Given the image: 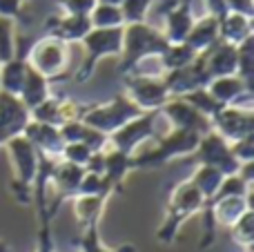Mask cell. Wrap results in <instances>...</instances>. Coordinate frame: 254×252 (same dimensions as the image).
Listing matches in <instances>:
<instances>
[{
    "instance_id": "7c38bea8",
    "label": "cell",
    "mask_w": 254,
    "mask_h": 252,
    "mask_svg": "<svg viewBox=\"0 0 254 252\" xmlns=\"http://www.w3.org/2000/svg\"><path fill=\"white\" fill-rule=\"evenodd\" d=\"M212 129L219 136H223L228 143L241 141L254 134V110L223 105L221 112L212 119Z\"/></svg>"
},
{
    "instance_id": "ba28073f",
    "label": "cell",
    "mask_w": 254,
    "mask_h": 252,
    "mask_svg": "<svg viewBox=\"0 0 254 252\" xmlns=\"http://www.w3.org/2000/svg\"><path fill=\"white\" fill-rule=\"evenodd\" d=\"M163 121L161 110L156 112H143L140 116L131 119L129 123H125L121 129H116L114 134H110V147L125 154H134L136 147L143 145L145 141H156L158 136H163L165 132L158 129Z\"/></svg>"
},
{
    "instance_id": "7a4b0ae2",
    "label": "cell",
    "mask_w": 254,
    "mask_h": 252,
    "mask_svg": "<svg viewBox=\"0 0 254 252\" xmlns=\"http://www.w3.org/2000/svg\"><path fill=\"white\" fill-rule=\"evenodd\" d=\"M203 205H205V199L203 194L194 188V183L183 181L172 190L170 201H167L165 208V219H163L161 228L156 232V239L161 244H174V239L179 237V230L185 221H188L192 214L201 212Z\"/></svg>"
},
{
    "instance_id": "83f0119b",
    "label": "cell",
    "mask_w": 254,
    "mask_h": 252,
    "mask_svg": "<svg viewBox=\"0 0 254 252\" xmlns=\"http://www.w3.org/2000/svg\"><path fill=\"white\" fill-rule=\"evenodd\" d=\"M78 246H80V252H136L134 244H125V246H119V248H105L101 241V235H98V223H89V226L83 228Z\"/></svg>"
},
{
    "instance_id": "8992f818",
    "label": "cell",
    "mask_w": 254,
    "mask_h": 252,
    "mask_svg": "<svg viewBox=\"0 0 254 252\" xmlns=\"http://www.w3.org/2000/svg\"><path fill=\"white\" fill-rule=\"evenodd\" d=\"M25 63L43 74L47 80L63 78L67 71V63H69V52H67V43L54 38V36H40L31 49L27 52Z\"/></svg>"
},
{
    "instance_id": "3957f363",
    "label": "cell",
    "mask_w": 254,
    "mask_h": 252,
    "mask_svg": "<svg viewBox=\"0 0 254 252\" xmlns=\"http://www.w3.org/2000/svg\"><path fill=\"white\" fill-rule=\"evenodd\" d=\"M201 136L188 129H176L172 127L170 132H165L163 136L156 138V145L152 150H147L145 154L134 156V170L143 168H161V165L170 163L174 159H183L190 156L196 150Z\"/></svg>"
},
{
    "instance_id": "9c48e42d",
    "label": "cell",
    "mask_w": 254,
    "mask_h": 252,
    "mask_svg": "<svg viewBox=\"0 0 254 252\" xmlns=\"http://www.w3.org/2000/svg\"><path fill=\"white\" fill-rule=\"evenodd\" d=\"M185 161L188 163H196V165H210V168L219 170L223 177L237 174L239 168H241V163L234 159L232 150H230V143L223 136H219L214 129L203 134L196 150L190 156H185Z\"/></svg>"
},
{
    "instance_id": "4dcf8cb0",
    "label": "cell",
    "mask_w": 254,
    "mask_h": 252,
    "mask_svg": "<svg viewBox=\"0 0 254 252\" xmlns=\"http://www.w3.org/2000/svg\"><path fill=\"white\" fill-rule=\"evenodd\" d=\"M16 58V34H13V20L0 16V63Z\"/></svg>"
},
{
    "instance_id": "ffe728a7",
    "label": "cell",
    "mask_w": 254,
    "mask_h": 252,
    "mask_svg": "<svg viewBox=\"0 0 254 252\" xmlns=\"http://www.w3.org/2000/svg\"><path fill=\"white\" fill-rule=\"evenodd\" d=\"M131 170H134V156L114 150V147H107L105 150V172H103V177L112 183L114 192L123 190V181Z\"/></svg>"
},
{
    "instance_id": "ab89813d",
    "label": "cell",
    "mask_w": 254,
    "mask_h": 252,
    "mask_svg": "<svg viewBox=\"0 0 254 252\" xmlns=\"http://www.w3.org/2000/svg\"><path fill=\"white\" fill-rule=\"evenodd\" d=\"M0 252H11V248H9L4 241H0Z\"/></svg>"
},
{
    "instance_id": "ac0fdd59",
    "label": "cell",
    "mask_w": 254,
    "mask_h": 252,
    "mask_svg": "<svg viewBox=\"0 0 254 252\" xmlns=\"http://www.w3.org/2000/svg\"><path fill=\"white\" fill-rule=\"evenodd\" d=\"M252 34V18L241 16V13H232L225 11L219 18V40L230 45H241L243 40H248Z\"/></svg>"
},
{
    "instance_id": "9a60e30c",
    "label": "cell",
    "mask_w": 254,
    "mask_h": 252,
    "mask_svg": "<svg viewBox=\"0 0 254 252\" xmlns=\"http://www.w3.org/2000/svg\"><path fill=\"white\" fill-rule=\"evenodd\" d=\"M201 58H203V65H205L210 80L237 74V47L234 45L216 40L210 49L201 52Z\"/></svg>"
},
{
    "instance_id": "e0dca14e",
    "label": "cell",
    "mask_w": 254,
    "mask_h": 252,
    "mask_svg": "<svg viewBox=\"0 0 254 252\" xmlns=\"http://www.w3.org/2000/svg\"><path fill=\"white\" fill-rule=\"evenodd\" d=\"M45 31L47 36H54L67 45L80 43L92 31V22H89V16H49Z\"/></svg>"
},
{
    "instance_id": "cb8c5ba5",
    "label": "cell",
    "mask_w": 254,
    "mask_h": 252,
    "mask_svg": "<svg viewBox=\"0 0 254 252\" xmlns=\"http://www.w3.org/2000/svg\"><path fill=\"white\" fill-rule=\"evenodd\" d=\"M196 56L198 54L194 52L188 43H176V45H170V47L158 56V63H161L163 74H165V71H174V69L188 67Z\"/></svg>"
},
{
    "instance_id": "5bb4252c",
    "label": "cell",
    "mask_w": 254,
    "mask_h": 252,
    "mask_svg": "<svg viewBox=\"0 0 254 252\" xmlns=\"http://www.w3.org/2000/svg\"><path fill=\"white\" fill-rule=\"evenodd\" d=\"M22 136L36 147L40 156H49V159H61L63 161V147L65 141L61 136V129L56 125L38 123V121H29L22 132Z\"/></svg>"
},
{
    "instance_id": "30bf717a",
    "label": "cell",
    "mask_w": 254,
    "mask_h": 252,
    "mask_svg": "<svg viewBox=\"0 0 254 252\" xmlns=\"http://www.w3.org/2000/svg\"><path fill=\"white\" fill-rule=\"evenodd\" d=\"M125 96L143 112H156L170 98L167 85L158 74H129L125 76Z\"/></svg>"
},
{
    "instance_id": "2e32d148",
    "label": "cell",
    "mask_w": 254,
    "mask_h": 252,
    "mask_svg": "<svg viewBox=\"0 0 254 252\" xmlns=\"http://www.w3.org/2000/svg\"><path fill=\"white\" fill-rule=\"evenodd\" d=\"M194 16L192 11V0H185V2H172V9L165 11V27H163V36L170 45L176 43H185L190 29H192Z\"/></svg>"
},
{
    "instance_id": "7402d4cb",
    "label": "cell",
    "mask_w": 254,
    "mask_h": 252,
    "mask_svg": "<svg viewBox=\"0 0 254 252\" xmlns=\"http://www.w3.org/2000/svg\"><path fill=\"white\" fill-rule=\"evenodd\" d=\"M110 194H96V196H74V214L78 219L80 226H89V223H98L103 217L105 203Z\"/></svg>"
},
{
    "instance_id": "1f68e13d",
    "label": "cell",
    "mask_w": 254,
    "mask_h": 252,
    "mask_svg": "<svg viewBox=\"0 0 254 252\" xmlns=\"http://www.w3.org/2000/svg\"><path fill=\"white\" fill-rule=\"evenodd\" d=\"M152 0H123L121 2V11H123L125 25L129 22H145V13H147Z\"/></svg>"
},
{
    "instance_id": "f35d334b",
    "label": "cell",
    "mask_w": 254,
    "mask_h": 252,
    "mask_svg": "<svg viewBox=\"0 0 254 252\" xmlns=\"http://www.w3.org/2000/svg\"><path fill=\"white\" fill-rule=\"evenodd\" d=\"M96 2H101V4H114V7H121V2H123V0H96Z\"/></svg>"
},
{
    "instance_id": "f1b7e54d",
    "label": "cell",
    "mask_w": 254,
    "mask_h": 252,
    "mask_svg": "<svg viewBox=\"0 0 254 252\" xmlns=\"http://www.w3.org/2000/svg\"><path fill=\"white\" fill-rule=\"evenodd\" d=\"M183 101H188L192 107H196L198 112H201L203 116H207V119H214L216 114L221 112V103L216 101L214 96H212L210 92H207V87H198V89H192V92H188V94H183Z\"/></svg>"
},
{
    "instance_id": "e575fe53",
    "label": "cell",
    "mask_w": 254,
    "mask_h": 252,
    "mask_svg": "<svg viewBox=\"0 0 254 252\" xmlns=\"http://www.w3.org/2000/svg\"><path fill=\"white\" fill-rule=\"evenodd\" d=\"M230 150H232L234 159L239 163H250V161H254V134L241 138V141L230 143Z\"/></svg>"
},
{
    "instance_id": "d590c367",
    "label": "cell",
    "mask_w": 254,
    "mask_h": 252,
    "mask_svg": "<svg viewBox=\"0 0 254 252\" xmlns=\"http://www.w3.org/2000/svg\"><path fill=\"white\" fill-rule=\"evenodd\" d=\"M40 228H38V244H36L34 252H54V239H52V219L43 217L38 219Z\"/></svg>"
},
{
    "instance_id": "277c9868",
    "label": "cell",
    "mask_w": 254,
    "mask_h": 252,
    "mask_svg": "<svg viewBox=\"0 0 254 252\" xmlns=\"http://www.w3.org/2000/svg\"><path fill=\"white\" fill-rule=\"evenodd\" d=\"M140 114H143L140 107H136L125 94H119V96H114L107 103L87 105L80 121L85 125H89L92 129H96V132L110 136V134H114L116 129H121L125 123H129L131 119H136Z\"/></svg>"
},
{
    "instance_id": "5b68a950",
    "label": "cell",
    "mask_w": 254,
    "mask_h": 252,
    "mask_svg": "<svg viewBox=\"0 0 254 252\" xmlns=\"http://www.w3.org/2000/svg\"><path fill=\"white\" fill-rule=\"evenodd\" d=\"M85 61L80 69L76 71V80L85 83L94 74V67L107 56H121L123 52V27H112V29H92L83 40Z\"/></svg>"
},
{
    "instance_id": "d4e9b609",
    "label": "cell",
    "mask_w": 254,
    "mask_h": 252,
    "mask_svg": "<svg viewBox=\"0 0 254 252\" xmlns=\"http://www.w3.org/2000/svg\"><path fill=\"white\" fill-rule=\"evenodd\" d=\"M190 181H192L194 188L203 194V199L210 201L212 196L216 194V190H219L221 181H223V174H221L219 170L210 168V165H198V168L194 170V174L190 177Z\"/></svg>"
},
{
    "instance_id": "d6a6232c",
    "label": "cell",
    "mask_w": 254,
    "mask_h": 252,
    "mask_svg": "<svg viewBox=\"0 0 254 252\" xmlns=\"http://www.w3.org/2000/svg\"><path fill=\"white\" fill-rule=\"evenodd\" d=\"M94 152L89 150L85 143H65V147H63V161H67V163H74V165H80V168H85L89 161V156H92Z\"/></svg>"
},
{
    "instance_id": "44dd1931",
    "label": "cell",
    "mask_w": 254,
    "mask_h": 252,
    "mask_svg": "<svg viewBox=\"0 0 254 252\" xmlns=\"http://www.w3.org/2000/svg\"><path fill=\"white\" fill-rule=\"evenodd\" d=\"M216 40H219V18L207 13V16H203L201 20H194L185 43H188L196 54H201V52H205V49H210Z\"/></svg>"
},
{
    "instance_id": "f546056e",
    "label": "cell",
    "mask_w": 254,
    "mask_h": 252,
    "mask_svg": "<svg viewBox=\"0 0 254 252\" xmlns=\"http://www.w3.org/2000/svg\"><path fill=\"white\" fill-rule=\"evenodd\" d=\"M230 232H232V239L237 241L239 246H243L248 252H252V241H254V212L252 210L243 212L241 217L230 226Z\"/></svg>"
},
{
    "instance_id": "484cf974",
    "label": "cell",
    "mask_w": 254,
    "mask_h": 252,
    "mask_svg": "<svg viewBox=\"0 0 254 252\" xmlns=\"http://www.w3.org/2000/svg\"><path fill=\"white\" fill-rule=\"evenodd\" d=\"M237 76L254 89V36L237 45Z\"/></svg>"
},
{
    "instance_id": "4fadbf2b",
    "label": "cell",
    "mask_w": 254,
    "mask_h": 252,
    "mask_svg": "<svg viewBox=\"0 0 254 252\" xmlns=\"http://www.w3.org/2000/svg\"><path fill=\"white\" fill-rule=\"evenodd\" d=\"M29 121V110L20 98L0 92V145H7L13 136H20Z\"/></svg>"
},
{
    "instance_id": "52a82bcc",
    "label": "cell",
    "mask_w": 254,
    "mask_h": 252,
    "mask_svg": "<svg viewBox=\"0 0 254 252\" xmlns=\"http://www.w3.org/2000/svg\"><path fill=\"white\" fill-rule=\"evenodd\" d=\"M7 150L11 154V163H13V192L16 199L20 203H31V186L36 179V170H38V152L36 147L27 141L25 136H13L7 143Z\"/></svg>"
},
{
    "instance_id": "836d02e7",
    "label": "cell",
    "mask_w": 254,
    "mask_h": 252,
    "mask_svg": "<svg viewBox=\"0 0 254 252\" xmlns=\"http://www.w3.org/2000/svg\"><path fill=\"white\" fill-rule=\"evenodd\" d=\"M56 2L67 16H89L96 7V0H56Z\"/></svg>"
},
{
    "instance_id": "6da1fadb",
    "label": "cell",
    "mask_w": 254,
    "mask_h": 252,
    "mask_svg": "<svg viewBox=\"0 0 254 252\" xmlns=\"http://www.w3.org/2000/svg\"><path fill=\"white\" fill-rule=\"evenodd\" d=\"M170 43L163 31L147 22H129L123 27V52H121V74H129L147 58H158Z\"/></svg>"
},
{
    "instance_id": "8fae6325",
    "label": "cell",
    "mask_w": 254,
    "mask_h": 252,
    "mask_svg": "<svg viewBox=\"0 0 254 252\" xmlns=\"http://www.w3.org/2000/svg\"><path fill=\"white\" fill-rule=\"evenodd\" d=\"M161 114L172 127L176 129H188L198 136L207 134L212 129V121L207 116H203L196 107H192L188 101H183L181 96H170L165 101V105L161 107Z\"/></svg>"
},
{
    "instance_id": "d6986e66",
    "label": "cell",
    "mask_w": 254,
    "mask_h": 252,
    "mask_svg": "<svg viewBox=\"0 0 254 252\" xmlns=\"http://www.w3.org/2000/svg\"><path fill=\"white\" fill-rule=\"evenodd\" d=\"M49 96H52V92H49V80L45 78L43 74H38L36 69H31V67L27 65L25 83H22V89H20V94H18V98L22 101V105L31 112L43 101H47Z\"/></svg>"
},
{
    "instance_id": "4316f807",
    "label": "cell",
    "mask_w": 254,
    "mask_h": 252,
    "mask_svg": "<svg viewBox=\"0 0 254 252\" xmlns=\"http://www.w3.org/2000/svg\"><path fill=\"white\" fill-rule=\"evenodd\" d=\"M89 22H92V29L125 27L121 7H114V4H101V2H96V7L92 9V13H89Z\"/></svg>"
},
{
    "instance_id": "603a6c76",
    "label": "cell",
    "mask_w": 254,
    "mask_h": 252,
    "mask_svg": "<svg viewBox=\"0 0 254 252\" xmlns=\"http://www.w3.org/2000/svg\"><path fill=\"white\" fill-rule=\"evenodd\" d=\"M27 63L22 58H11L7 63H0V92L18 96L25 83Z\"/></svg>"
},
{
    "instance_id": "74e56055",
    "label": "cell",
    "mask_w": 254,
    "mask_h": 252,
    "mask_svg": "<svg viewBox=\"0 0 254 252\" xmlns=\"http://www.w3.org/2000/svg\"><path fill=\"white\" fill-rule=\"evenodd\" d=\"M22 13V0H0V16L16 20Z\"/></svg>"
},
{
    "instance_id": "8d00e7d4",
    "label": "cell",
    "mask_w": 254,
    "mask_h": 252,
    "mask_svg": "<svg viewBox=\"0 0 254 252\" xmlns=\"http://www.w3.org/2000/svg\"><path fill=\"white\" fill-rule=\"evenodd\" d=\"M223 2H225V9L232 13H241V16H248V18H252L254 13L252 0H223Z\"/></svg>"
}]
</instances>
